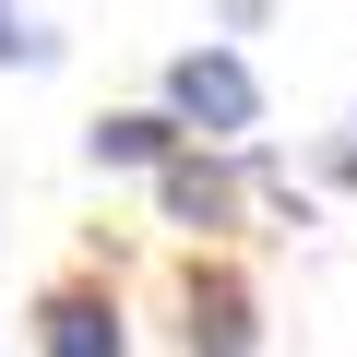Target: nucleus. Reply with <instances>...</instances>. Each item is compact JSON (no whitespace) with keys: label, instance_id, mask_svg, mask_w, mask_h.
I'll return each mask as SVG.
<instances>
[{"label":"nucleus","instance_id":"39448f33","mask_svg":"<svg viewBox=\"0 0 357 357\" xmlns=\"http://www.w3.org/2000/svg\"><path fill=\"white\" fill-rule=\"evenodd\" d=\"M167 131H178V119H107V131H96V167H155Z\"/></svg>","mask_w":357,"mask_h":357},{"label":"nucleus","instance_id":"423d86ee","mask_svg":"<svg viewBox=\"0 0 357 357\" xmlns=\"http://www.w3.org/2000/svg\"><path fill=\"white\" fill-rule=\"evenodd\" d=\"M0 60H48V36L24 24V0H0Z\"/></svg>","mask_w":357,"mask_h":357},{"label":"nucleus","instance_id":"20e7f679","mask_svg":"<svg viewBox=\"0 0 357 357\" xmlns=\"http://www.w3.org/2000/svg\"><path fill=\"white\" fill-rule=\"evenodd\" d=\"M167 203H178V227H215V215H227V167H203V155H167Z\"/></svg>","mask_w":357,"mask_h":357},{"label":"nucleus","instance_id":"f257e3e1","mask_svg":"<svg viewBox=\"0 0 357 357\" xmlns=\"http://www.w3.org/2000/svg\"><path fill=\"white\" fill-rule=\"evenodd\" d=\"M167 119H191V131H215V143H227V131H250V119H262V96H250V72H238L227 48H191V60L167 72Z\"/></svg>","mask_w":357,"mask_h":357},{"label":"nucleus","instance_id":"7ed1b4c3","mask_svg":"<svg viewBox=\"0 0 357 357\" xmlns=\"http://www.w3.org/2000/svg\"><path fill=\"white\" fill-rule=\"evenodd\" d=\"M191 357H250V298L238 286H191Z\"/></svg>","mask_w":357,"mask_h":357},{"label":"nucleus","instance_id":"f03ea898","mask_svg":"<svg viewBox=\"0 0 357 357\" xmlns=\"http://www.w3.org/2000/svg\"><path fill=\"white\" fill-rule=\"evenodd\" d=\"M36 345H48V357H119V310L72 286V298H48V310H36Z\"/></svg>","mask_w":357,"mask_h":357}]
</instances>
